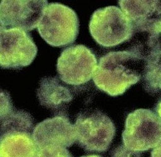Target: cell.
Here are the masks:
<instances>
[{"label": "cell", "instance_id": "6da1fadb", "mask_svg": "<svg viewBox=\"0 0 161 157\" xmlns=\"http://www.w3.org/2000/svg\"><path fill=\"white\" fill-rule=\"evenodd\" d=\"M144 63L130 50L109 52L100 59L93 81L100 90L118 97L141 80Z\"/></svg>", "mask_w": 161, "mask_h": 157}, {"label": "cell", "instance_id": "7a4b0ae2", "mask_svg": "<svg viewBox=\"0 0 161 157\" xmlns=\"http://www.w3.org/2000/svg\"><path fill=\"white\" fill-rule=\"evenodd\" d=\"M77 14L67 6L52 3L46 8L37 29L43 40L54 47L73 43L79 34Z\"/></svg>", "mask_w": 161, "mask_h": 157}, {"label": "cell", "instance_id": "3957f363", "mask_svg": "<svg viewBox=\"0 0 161 157\" xmlns=\"http://www.w3.org/2000/svg\"><path fill=\"white\" fill-rule=\"evenodd\" d=\"M91 36L102 47L110 48L130 40L134 34L131 20L115 6L98 9L89 23Z\"/></svg>", "mask_w": 161, "mask_h": 157}, {"label": "cell", "instance_id": "277c9868", "mask_svg": "<svg viewBox=\"0 0 161 157\" xmlns=\"http://www.w3.org/2000/svg\"><path fill=\"white\" fill-rule=\"evenodd\" d=\"M123 144L131 150L144 151L161 141V119L149 109L140 108L128 115L122 134Z\"/></svg>", "mask_w": 161, "mask_h": 157}, {"label": "cell", "instance_id": "5b68a950", "mask_svg": "<svg viewBox=\"0 0 161 157\" xmlns=\"http://www.w3.org/2000/svg\"><path fill=\"white\" fill-rule=\"evenodd\" d=\"M74 126L76 141L87 151H106L116 133L111 119L100 111L80 113Z\"/></svg>", "mask_w": 161, "mask_h": 157}, {"label": "cell", "instance_id": "8992f818", "mask_svg": "<svg viewBox=\"0 0 161 157\" xmlns=\"http://www.w3.org/2000/svg\"><path fill=\"white\" fill-rule=\"evenodd\" d=\"M37 48L25 30L0 28V65L3 69L18 70L30 65Z\"/></svg>", "mask_w": 161, "mask_h": 157}, {"label": "cell", "instance_id": "52a82bcc", "mask_svg": "<svg viewBox=\"0 0 161 157\" xmlns=\"http://www.w3.org/2000/svg\"><path fill=\"white\" fill-rule=\"evenodd\" d=\"M97 67V60L91 49L84 45H74L62 52L57 70L63 82L80 86L91 80Z\"/></svg>", "mask_w": 161, "mask_h": 157}, {"label": "cell", "instance_id": "ba28073f", "mask_svg": "<svg viewBox=\"0 0 161 157\" xmlns=\"http://www.w3.org/2000/svg\"><path fill=\"white\" fill-rule=\"evenodd\" d=\"M48 1L3 0L0 5V28L34 30L43 16Z\"/></svg>", "mask_w": 161, "mask_h": 157}, {"label": "cell", "instance_id": "9c48e42d", "mask_svg": "<svg viewBox=\"0 0 161 157\" xmlns=\"http://www.w3.org/2000/svg\"><path fill=\"white\" fill-rule=\"evenodd\" d=\"M32 133L39 150L47 146L69 147L76 141L75 126L64 115L43 120L37 124Z\"/></svg>", "mask_w": 161, "mask_h": 157}, {"label": "cell", "instance_id": "30bf717a", "mask_svg": "<svg viewBox=\"0 0 161 157\" xmlns=\"http://www.w3.org/2000/svg\"><path fill=\"white\" fill-rule=\"evenodd\" d=\"M122 11L131 20L134 33L159 34L161 1H119Z\"/></svg>", "mask_w": 161, "mask_h": 157}, {"label": "cell", "instance_id": "8fae6325", "mask_svg": "<svg viewBox=\"0 0 161 157\" xmlns=\"http://www.w3.org/2000/svg\"><path fill=\"white\" fill-rule=\"evenodd\" d=\"M32 134L20 130L1 133L0 157H38L39 149Z\"/></svg>", "mask_w": 161, "mask_h": 157}, {"label": "cell", "instance_id": "7c38bea8", "mask_svg": "<svg viewBox=\"0 0 161 157\" xmlns=\"http://www.w3.org/2000/svg\"><path fill=\"white\" fill-rule=\"evenodd\" d=\"M37 95L40 104L51 110L59 109L73 99L69 88L61 83L57 77L41 79Z\"/></svg>", "mask_w": 161, "mask_h": 157}, {"label": "cell", "instance_id": "4fadbf2b", "mask_svg": "<svg viewBox=\"0 0 161 157\" xmlns=\"http://www.w3.org/2000/svg\"><path fill=\"white\" fill-rule=\"evenodd\" d=\"M145 90L150 94L161 91V49L150 55L144 63L142 74Z\"/></svg>", "mask_w": 161, "mask_h": 157}, {"label": "cell", "instance_id": "5bb4252c", "mask_svg": "<svg viewBox=\"0 0 161 157\" xmlns=\"http://www.w3.org/2000/svg\"><path fill=\"white\" fill-rule=\"evenodd\" d=\"M38 157H73L66 148L47 146L39 150Z\"/></svg>", "mask_w": 161, "mask_h": 157}, {"label": "cell", "instance_id": "9a60e30c", "mask_svg": "<svg viewBox=\"0 0 161 157\" xmlns=\"http://www.w3.org/2000/svg\"><path fill=\"white\" fill-rule=\"evenodd\" d=\"M111 157H141V153L131 150L123 144L116 148L112 151Z\"/></svg>", "mask_w": 161, "mask_h": 157}, {"label": "cell", "instance_id": "2e32d148", "mask_svg": "<svg viewBox=\"0 0 161 157\" xmlns=\"http://www.w3.org/2000/svg\"><path fill=\"white\" fill-rule=\"evenodd\" d=\"M151 157H161V141L151 151Z\"/></svg>", "mask_w": 161, "mask_h": 157}, {"label": "cell", "instance_id": "e0dca14e", "mask_svg": "<svg viewBox=\"0 0 161 157\" xmlns=\"http://www.w3.org/2000/svg\"><path fill=\"white\" fill-rule=\"evenodd\" d=\"M155 111L158 116L161 119V98L157 103V104L155 107Z\"/></svg>", "mask_w": 161, "mask_h": 157}, {"label": "cell", "instance_id": "ac0fdd59", "mask_svg": "<svg viewBox=\"0 0 161 157\" xmlns=\"http://www.w3.org/2000/svg\"><path fill=\"white\" fill-rule=\"evenodd\" d=\"M82 157H101L100 156H98L97 155H86V156H83Z\"/></svg>", "mask_w": 161, "mask_h": 157}, {"label": "cell", "instance_id": "d6986e66", "mask_svg": "<svg viewBox=\"0 0 161 157\" xmlns=\"http://www.w3.org/2000/svg\"><path fill=\"white\" fill-rule=\"evenodd\" d=\"M159 29H160V33H161V23H160V28H159Z\"/></svg>", "mask_w": 161, "mask_h": 157}]
</instances>
